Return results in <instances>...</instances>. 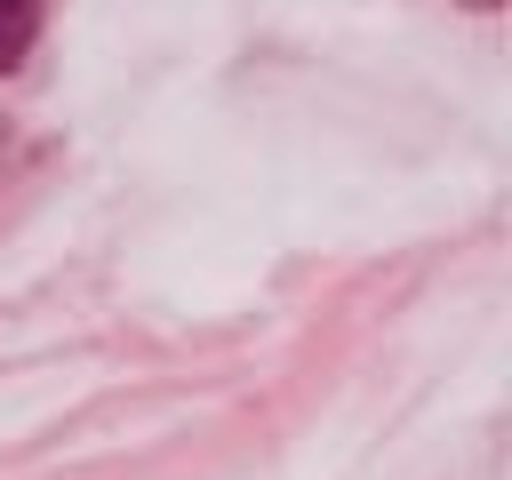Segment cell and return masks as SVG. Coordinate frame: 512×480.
<instances>
[{
    "label": "cell",
    "instance_id": "1",
    "mask_svg": "<svg viewBox=\"0 0 512 480\" xmlns=\"http://www.w3.org/2000/svg\"><path fill=\"white\" fill-rule=\"evenodd\" d=\"M32 32H40V0H0V72L32 48Z\"/></svg>",
    "mask_w": 512,
    "mask_h": 480
}]
</instances>
